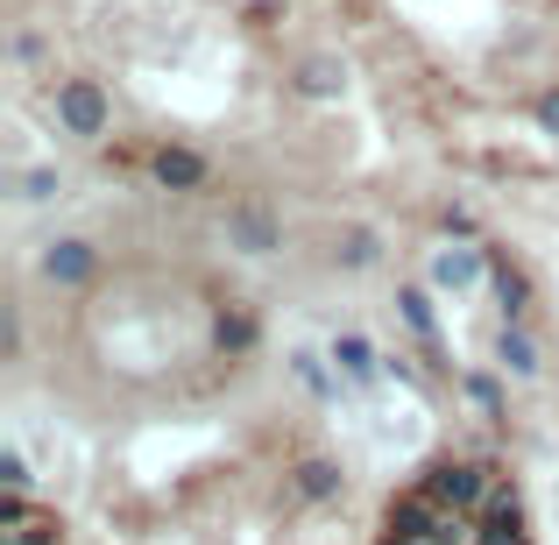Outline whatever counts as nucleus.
Wrapping results in <instances>:
<instances>
[{"label":"nucleus","instance_id":"f03ea898","mask_svg":"<svg viewBox=\"0 0 559 545\" xmlns=\"http://www.w3.org/2000/svg\"><path fill=\"white\" fill-rule=\"evenodd\" d=\"M0 545H57V518L14 489L8 496V538H0Z\"/></svg>","mask_w":559,"mask_h":545},{"label":"nucleus","instance_id":"f257e3e1","mask_svg":"<svg viewBox=\"0 0 559 545\" xmlns=\"http://www.w3.org/2000/svg\"><path fill=\"white\" fill-rule=\"evenodd\" d=\"M376 545H532V524L496 461H432L404 482Z\"/></svg>","mask_w":559,"mask_h":545}]
</instances>
